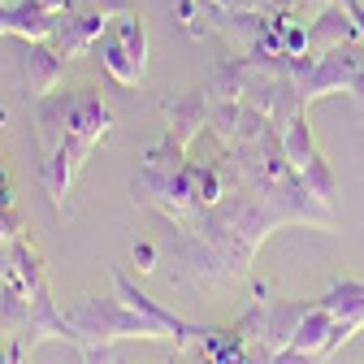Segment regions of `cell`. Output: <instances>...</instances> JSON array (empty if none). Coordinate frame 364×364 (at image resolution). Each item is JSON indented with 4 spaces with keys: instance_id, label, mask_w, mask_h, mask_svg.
Segmentation results:
<instances>
[{
    "instance_id": "obj_1",
    "label": "cell",
    "mask_w": 364,
    "mask_h": 364,
    "mask_svg": "<svg viewBox=\"0 0 364 364\" xmlns=\"http://www.w3.org/2000/svg\"><path fill=\"white\" fill-rule=\"evenodd\" d=\"M113 130V113L96 91H65V96H43L35 109V134H39V182L61 217H74L70 187L82 161L91 156L105 134Z\"/></svg>"
},
{
    "instance_id": "obj_2",
    "label": "cell",
    "mask_w": 364,
    "mask_h": 364,
    "mask_svg": "<svg viewBox=\"0 0 364 364\" xmlns=\"http://www.w3.org/2000/svg\"><path fill=\"white\" fill-rule=\"evenodd\" d=\"M74 330L82 334V343H113V338H173V347H178V334L165 326V321H156V316H148L144 308H134V304H126L122 295L113 299V295H96V299H87L74 316ZM78 343V347H82Z\"/></svg>"
},
{
    "instance_id": "obj_3",
    "label": "cell",
    "mask_w": 364,
    "mask_h": 364,
    "mask_svg": "<svg viewBox=\"0 0 364 364\" xmlns=\"http://www.w3.org/2000/svg\"><path fill=\"white\" fill-rule=\"evenodd\" d=\"M282 152H287V165L295 169V178L308 187V196H316L321 204H330V200H334V173L326 169L321 152H316L304 113H295V117L282 126Z\"/></svg>"
},
{
    "instance_id": "obj_4",
    "label": "cell",
    "mask_w": 364,
    "mask_h": 364,
    "mask_svg": "<svg viewBox=\"0 0 364 364\" xmlns=\"http://www.w3.org/2000/svg\"><path fill=\"white\" fill-rule=\"evenodd\" d=\"M126 9H134V5H126V0H91L87 9H70V14L57 22V31H53L57 53H61L65 61L82 57V53L91 48V43H96V39L105 35L109 14H126Z\"/></svg>"
},
{
    "instance_id": "obj_5",
    "label": "cell",
    "mask_w": 364,
    "mask_h": 364,
    "mask_svg": "<svg viewBox=\"0 0 364 364\" xmlns=\"http://www.w3.org/2000/svg\"><path fill=\"white\" fill-rule=\"evenodd\" d=\"M360 74H364V70H360V57L347 48V43H338V48H330L321 61H312V70H308L295 87H299V100L312 105V100L330 96V91H351V82H355Z\"/></svg>"
},
{
    "instance_id": "obj_6",
    "label": "cell",
    "mask_w": 364,
    "mask_h": 364,
    "mask_svg": "<svg viewBox=\"0 0 364 364\" xmlns=\"http://www.w3.org/2000/svg\"><path fill=\"white\" fill-rule=\"evenodd\" d=\"M18 65H22L26 100H43V96H53V91H57V82L65 78V65L70 61L57 53V43L48 48V39H22Z\"/></svg>"
},
{
    "instance_id": "obj_7",
    "label": "cell",
    "mask_w": 364,
    "mask_h": 364,
    "mask_svg": "<svg viewBox=\"0 0 364 364\" xmlns=\"http://www.w3.org/2000/svg\"><path fill=\"white\" fill-rule=\"evenodd\" d=\"M96 61H100V70H105L117 87H139V82L148 78V65L134 61L130 48H126L117 35H100V39H96Z\"/></svg>"
},
{
    "instance_id": "obj_8",
    "label": "cell",
    "mask_w": 364,
    "mask_h": 364,
    "mask_svg": "<svg viewBox=\"0 0 364 364\" xmlns=\"http://www.w3.org/2000/svg\"><path fill=\"white\" fill-rule=\"evenodd\" d=\"M165 117H169V134H165V139H173L182 152H187V144L200 134V126L208 117V91L200 87V91H191V96H182L178 105L165 109Z\"/></svg>"
},
{
    "instance_id": "obj_9",
    "label": "cell",
    "mask_w": 364,
    "mask_h": 364,
    "mask_svg": "<svg viewBox=\"0 0 364 364\" xmlns=\"http://www.w3.org/2000/svg\"><path fill=\"white\" fill-rule=\"evenodd\" d=\"M57 31V14H48L39 0H18V5H5V35L18 39H53Z\"/></svg>"
},
{
    "instance_id": "obj_10",
    "label": "cell",
    "mask_w": 364,
    "mask_h": 364,
    "mask_svg": "<svg viewBox=\"0 0 364 364\" xmlns=\"http://www.w3.org/2000/svg\"><path fill=\"white\" fill-rule=\"evenodd\" d=\"M308 312H312L308 304H273V312H260V338H264V347L269 351H287Z\"/></svg>"
},
{
    "instance_id": "obj_11",
    "label": "cell",
    "mask_w": 364,
    "mask_h": 364,
    "mask_svg": "<svg viewBox=\"0 0 364 364\" xmlns=\"http://www.w3.org/2000/svg\"><path fill=\"white\" fill-rule=\"evenodd\" d=\"M330 334H334V316L316 304L304 321H299V330H295V338H291V351H304V355H321L326 351V343H330Z\"/></svg>"
},
{
    "instance_id": "obj_12",
    "label": "cell",
    "mask_w": 364,
    "mask_h": 364,
    "mask_svg": "<svg viewBox=\"0 0 364 364\" xmlns=\"http://www.w3.org/2000/svg\"><path fill=\"white\" fill-rule=\"evenodd\" d=\"M308 31H312V43H316L321 53L338 48V43H351V39H360V31H355V22L347 18V9H321V18H316Z\"/></svg>"
},
{
    "instance_id": "obj_13",
    "label": "cell",
    "mask_w": 364,
    "mask_h": 364,
    "mask_svg": "<svg viewBox=\"0 0 364 364\" xmlns=\"http://www.w3.org/2000/svg\"><path fill=\"white\" fill-rule=\"evenodd\" d=\"M173 18L182 22V31H187L191 39H200L204 35V0H173Z\"/></svg>"
},
{
    "instance_id": "obj_14",
    "label": "cell",
    "mask_w": 364,
    "mask_h": 364,
    "mask_svg": "<svg viewBox=\"0 0 364 364\" xmlns=\"http://www.w3.org/2000/svg\"><path fill=\"white\" fill-rule=\"evenodd\" d=\"M308 48H312V31L299 26V22H287V26H282V53H287V57H304Z\"/></svg>"
},
{
    "instance_id": "obj_15",
    "label": "cell",
    "mask_w": 364,
    "mask_h": 364,
    "mask_svg": "<svg viewBox=\"0 0 364 364\" xmlns=\"http://www.w3.org/2000/svg\"><path fill=\"white\" fill-rule=\"evenodd\" d=\"M134 269H139V273H156V247L148 243V239H139V243H134Z\"/></svg>"
},
{
    "instance_id": "obj_16",
    "label": "cell",
    "mask_w": 364,
    "mask_h": 364,
    "mask_svg": "<svg viewBox=\"0 0 364 364\" xmlns=\"http://www.w3.org/2000/svg\"><path fill=\"white\" fill-rule=\"evenodd\" d=\"M82 364H117V355L109 351V343H82Z\"/></svg>"
},
{
    "instance_id": "obj_17",
    "label": "cell",
    "mask_w": 364,
    "mask_h": 364,
    "mask_svg": "<svg viewBox=\"0 0 364 364\" xmlns=\"http://www.w3.org/2000/svg\"><path fill=\"white\" fill-rule=\"evenodd\" d=\"M269 364H326V360H321V355H304V351H291V347H287V351H273Z\"/></svg>"
},
{
    "instance_id": "obj_18",
    "label": "cell",
    "mask_w": 364,
    "mask_h": 364,
    "mask_svg": "<svg viewBox=\"0 0 364 364\" xmlns=\"http://www.w3.org/2000/svg\"><path fill=\"white\" fill-rule=\"evenodd\" d=\"M18 225H22V221H18V217H9V213H5V208H0V243H9V239H14V235H18Z\"/></svg>"
},
{
    "instance_id": "obj_19",
    "label": "cell",
    "mask_w": 364,
    "mask_h": 364,
    "mask_svg": "<svg viewBox=\"0 0 364 364\" xmlns=\"http://www.w3.org/2000/svg\"><path fill=\"white\" fill-rule=\"evenodd\" d=\"M39 5L48 9V14H70V9H74V0H39Z\"/></svg>"
},
{
    "instance_id": "obj_20",
    "label": "cell",
    "mask_w": 364,
    "mask_h": 364,
    "mask_svg": "<svg viewBox=\"0 0 364 364\" xmlns=\"http://www.w3.org/2000/svg\"><path fill=\"white\" fill-rule=\"evenodd\" d=\"M351 100H355V109H360V117H364V74L351 82Z\"/></svg>"
},
{
    "instance_id": "obj_21",
    "label": "cell",
    "mask_w": 364,
    "mask_h": 364,
    "mask_svg": "<svg viewBox=\"0 0 364 364\" xmlns=\"http://www.w3.org/2000/svg\"><path fill=\"white\" fill-rule=\"evenodd\" d=\"M0 208H9V191H5V178H0Z\"/></svg>"
},
{
    "instance_id": "obj_22",
    "label": "cell",
    "mask_w": 364,
    "mask_h": 364,
    "mask_svg": "<svg viewBox=\"0 0 364 364\" xmlns=\"http://www.w3.org/2000/svg\"><path fill=\"white\" fill-rule=\"evenodd\" d=\"M0 5H9V0H0Z\"/></svg>"
},
{
    "instance_id": "obj_23",
    "label": "cell",
    "mask_w": 364,
    "mask_h": 364,
    "mask_svg": "<svg viewBox=\"0 0 364 364\" xmlns=\"http://www.w3.org/2000/svg\"><path fill=\"white\" fill-rule=\"evenodd\" d=\"M117 364H122V360H117Z\"/></svg>"
}]
</instances>
